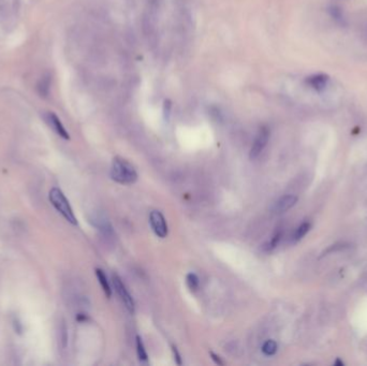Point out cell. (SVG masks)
Instances as JSON below:
<instances>
[{"instance_id": "6da1fadb", "label": "cell", "mask_w": 367, "mask_h": 366, "mask_svg": "<svg viewBox=\"0 0 367 366\" xmlns=\"http://www.w3.org/2000/svg\"><path fill=\"white\" fill-rule=\"evenodd\" d=\"M111 177L118 184L130 185L137 180V173L130 162L121 157H116L112 162Z\"/></svg>"}, {"instance_id": "7a4b0ae2", "label": "cell", "mask_w": 367, "mask_h": 366, "mask_svg": "<svg viewBox=\"0 0 367 366\" xmlns=\"http://www.w3.org/2000/svg\"><path fill=\"white\" fill-rule=\"evenodd\" d=\"M48 199L51 201L52 205L56 209V211L58 213H61L62 216L68 222H70L73 226L77 224V219L73 213L72 207L70 203H69L66 195L64 194V192L59 189V188L54 187L49 190Z\"/></svg>"}, {"instance_id": "3957f363", "label": "cell", "mask_w": 367, "mask_h": 366, "mask_svg": "<svg viewBox=\"0 0 367 366\" xmlns=\"http://www.w3.org/2000/svg\"><path fill=\"white\" fill-rule=\"evenodd\" d=\"M113 285L115 287V290L120 295V298L122 300V302L125 304V307L128 309L129 313L134 314L135 311V304L133 301V298L131 296V294L129 293V291L127 290L126 286L124 285V283L122 281L121 277L114 274L113 275Z\"/></svg>"}, {"instance_id": "277c9868", "label": "cell", "mask_w": 367, "mask_h": 366, "mask_svg": "<svg viewBox=\"0 0 367 366\" xmlns=\"http://www.w3.org/2000/svg\"><path fill=\"white\" fill-rule=\"evenodd\" d=\"M270 136H271V131L267 127H262L261 129L259 130V132H258L255 141H253V144L251 146V150H250V154H249V157L250 159L253 160L256 159V158L259 157V155L263 152V150L265 148V146L267 145V143H269V140H270Z\"/></svg>"}, {"instance_id": "5b68a950", "label": "cell", "mask_w": 367, "mask_h": 366, "mask_svg": "<svg viewBox=\"0 0 367 366\" xmlns=\"http://www.w3.org/2000/svg\"><path fill=\"white\" fill-rule=\"evenodd\" d=\"M150 223L154 233L158 237H160V239H164V237H166L168 232L167 223L161 212L153 211L150 215Z\"/></svg>"}, {"instance_id": "8992f818", "label": "cell", "mask_w": 367, "mask_h": 366, "mask_svg": "<svg viewBox=\"0 0 367 366\" xmlns=\"http://www.w3.org/2000/svg\"><path fill=\"white\" fill-rule=\"evenodd\" d=\"M44 120L46 124L51 127L59 136L63 137L64 140H70V135H69L65 126L63 125V123L55 113L47 112L46 114H44Z\"/></svg>"}, {"instance_id": "52a82bcc", "label": "cell", "mask_w": 367, "mask_h": 366, "mask_svg": "<svg viewBox=\"0 0 367 366\" xmlns=\"http://www.w3.org/2000/svg\"><path fill=\"white\" fill-rule=\"evenodd\" d=\"M91 222L96 227V228L100 231L103 235L110 237V236H113L114 235V230H113V227L110 222V220H108L105 215L101 214V213H98V214H95L91 217Z\"/></svg>"}, {"instance_id": "ba28073f", "label": "cell", "mask_w": 367, "mask_h": 366, "mask_svg": "<svg viewBox=\"0 0 367 366\" xmlns=\"http://www.w3.org/2000/svg\"><path fill=\"white\" fill-rule=\"evenodd\" d=\"M306 84L308 85L310 88L317 93H322L325 91L330 83V77L324 73H318V74H313L306 78Z\"/></svg>"}, {"instance_id": "9c48e42d", "label": "cell", "mask_w": 367, "mask_h": 366, "mask_svg": "<svg viewBox=\"0 0 367 366\" xmlns=\"http://www.w3.org/2000/svg\"><path fill=\"white\" fill-rule=\"evenodd\" d=\"M296 203H297V196L296 195H294V194H286V195L279 198V199L274 203L272 210L276 214H283V213H286L287 211H289L290 209H292V207Z\"/></svg>"}, {"instance_id": "30bf717a", "label": "cell", "mask_w": 367, "mask_h": 366, "mask_svg": "<svg viewBox=\"0 0 367 366\" xmlns=\"http://www.w3.org/2000/svg\"><path fill=\"white\" fill-rule=\"evenodd\" d=\"M52 77L48 73H45L37 84V92L42 98H47L51 91Z\"/></svg>"}, {"instance_id": "8fae6325", "label": "cell", "mask_w": 367, "mask_h": 366, "mask_svg": "<svg viewBox=\"0 0 367 366\" xmlns=\"http://www.w3.org/2000/svg\"><path fill=\"white\" fill-rule=\"evenodd\" d=\"M96 276H97L99 284H100V286H101V288H102L104 294L106 295V298H111L112 289L110 287V284H108L107 277H106L104 271H102L101 269H96Z\"/></svg>"}, {"instance_id": "7c38bea8", "label": "cell", "mask_w": 367, "mask_h": 366, "mask_svg": "<svg viewBox=\"0 0 367 366\" xmlns=\"http://www.w3.org/2000/svg\"><path fill=\"white\" fill-rule=\"evenodd\" d=\"M135 344H136V353H137L138 360H140L143 363H147L148 362V355H147L146 349L144 347L143 341L138 335L136 336V339H135Z\"/></svg>"}, {"instance_id": "4fadbf2b", "label": "cell", "mask_w": 367, "mask_h": 366, "mask_svg": "<svg viewBox=\"0 0 367 366\" xmlns=\"http://www.w3.org/2000/svg\"><path fill=\"white\" fill-rule=\"evenodd\" d=\"M277 349H278V345L273 340L266 341L262 346V352L265 355H269V357L274 355L277 352Z\"/></svg>"}, {"instance_id": "5bb4252c", "label": "cell", "mask_w": 367, "mask_h": 366, "mask_svg": "<svg viewBox=\"0 0 367 366\" xmlns=\"http://www.w3.org/2000/svg\"><path fill=\"white\" fill-rule=\"evenodd\" d=\"M186 284L188 286V288H189L191 291H196L199 289L200 279L195 274L189 273L186 276Z\"/></svg>"}, {"instance_id": "9a60e30c", "label": "cell", "mask_w": 367, "mask_h": 366, "mask_svg": "<svg viewBox=\"0 0 367 366\" xmlns=\"http://www.w3.org/2000/svg\"><path fill=\"white\" fill-rule=\"evenodd\" d=\"M310 229L309 222H303L299 228H297L293 234V241H300L307 234V232Z\"/></svg>"}, {"instance_id": "2e32d148", "label": "cell", "mask_w": 367, "mask_h": 366, "mask_svg": "<svg viewBox=\"0 0 367 366\" xmlns=\"http://www.w3.org/2000/svg\"><path fill=\"white\" fill-rule=\"evenodd\" d=\"M281 236H283V232H281L280 230L277 231V232L273 235L271 241L264 245V247H263L264 250H272V249H274L275 247H276L277 245H278V243L280 242Z\"/></svg>"}, {"instance_id": "e0dca14e", "label": "cell", "mask_w": 367, "mask_h": 366, "mask_svg": "<svg viewBox=\"0 0 367 366\" xmlns=\"http://www.w3.org/2000/svg\"><path fill=\"white\" fill-rule=\"evenodd\" d=\"M61 343H62V347L66 348V346L68 344V330L65 323L62 324L61 328Z\"/></svg>"}, {"instance_id": "ac0fdd59", "label": "cell", "mask_w": 367, "mask_h": 366, "mask_svg": "<svg viewBox=\"0 0 367 366\" xmlns=\"http://www.w3.org/2000/svg\"><path fill=\"white\" fill-rule=\"evenodd\" d=\"M331 13H332V16L336 19V21H343V15H342L341 10H338L336 7H332Z\"/></svg>"}, {"instance_id": "d6986e66", "label": "cell", "mask_w": 367, "mask_h": 366, "mask_svg": "<svg viewBox=\"0 0 367 366\" xmlns=\"http://www.w3.org/2000/svg\"><path fill=\"white\" fill-rule=\"evenodd\" d=\"M172 350H173V353H174V359L176 360V363L178 365H181L182 364V359H181L180 352H178V350H177V348L175 347V346H172Z\"/></svg>"}, {"instance_id": "ffe728a7", "label": "cell", "mask_w": 367, "mask_h": 366, "mask_svg": "<svg viewBox=\"0 0 367 366\" xmlns=\"http://www.w3.org/2000/svg\"><path fill=\"white\" fill-rule=\"evenodd\" d=\"M210 354H211V357H212V360H213L216 364H218V365H224V362H223V361H221V359H220L219 355L215 354L213 351H211V352H210Z\"/></svg>"}, {"instance_id": "44dd1931", "label": "cell", "mask_w": 367, "mask_h": 366, "mask_svg": "<svg viewBox=\"0 0 367 366\" xmlns=\"http://www.w3.org/2000/svg\"><path fill=\"white\" fill-rule=\"evenodd\" d=\"M76 319H77V321H81V322H83V321H86L88 318L86 317V315H84V314H78V315H77V317H76Z\"/></svg>"}]
</instances>
